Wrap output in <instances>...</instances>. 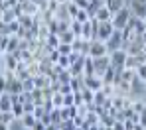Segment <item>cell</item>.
Wrapping results in <instances>:
<instances>
[{
    "label": "cell",
    "instance_id": "obj_1",
    "mask_svg": "<svg viewBox=\"0 0 146 130\" xmlns=\"http://www.w3.org/2000/svg\"><path fill=\"white\" fill-rule=\"evenodd\" d=\"M130 16H132V12H130V8H122V10H119L117 14H113V26H115V30H124L126 28V24H128V20H130Z\"/></svg>",
    "mask_w": 146,
    "mask_h": 130
},
{
    "label": "cell",
    "instance_id": "obj_2",
    "mask_svg": "<svg viewBox=\"0 0 146 130\" xmlns=\"http://www.w3.org/2000/svg\"><path fill=\"white\" fill-rule=\"evenodd\" d=\"M109 57H111V67L113 69H124L128 53H126V49H117V51L109 53Z\"/></svg>",
    "mask_w": 146,
    "mask_h": 130
},
{
    "label": "cell",
    "instance_id": "obj_3",
    "mask_svg": "<svg viewBox=\"0 0 146 130\" xmlns=\"http://www.w3.org/2000/svg\"><path fill=\"white\" fill-rule=\"evenodd\" d=\"M107 44V49H109V53H113V51H117V49H122V32L121 30H115L113 32V36L105 42Z\"/></svg>",
    "mask_w": 146,
    "mask_h": 130
},
{
    "label": "cell",
    "instance_id": "obj_4",
    "mask_svg": "<svg viewBox=\"0 0 146 130\" xmlns=\"http://www.w3.org/2000/svg\"><path fill=\"white\" fill-rule=\"evenodd\" d=\"M89 55L95 59V57H103V55H109V49H107V44L101 42V40H93L91 46H89Z\"/></svg>",
    "mask_w": 146,
    "mask_h": 130
},
{
    "label": "cell",
    "instance_id": "obj_5",
    "mask_svg": "<svg viewBox=\"0 0 146 130\" xmlns=\"http://www.w3.org/2000/svg\"><path fill=\"white\" fill-rule=\"evenodd\" d=\"M115 32V26L113 22H99V30H97V38L95 40H101V42H107Z\"/></svg>",
    "mask_w": 146,
    "mask_h": 130
},
{
    "label": "cell",
    "instance_id": "obj_6",
    "mask_svg": "<svg viewBox=\"0 0 146 130\" xmlns=\"http://www.w3.org/2000/svg\"><path fill=\"white\" fill-rule=\"evenodd\" d=\"M95 75L97 77H103V73L111 67V57L109 55H103V57H95Z\"/></svg>",
    "mask_w": 146,
    "mask_h": 130
},
{
    "label": "cell",
    "instance_id": "obj_7",
    "mask_svg": "<svg viewBox=\"0 0 146 130\" xmlns=\"http://www.w3.org/2000/svg\"><path fill=\"white\" fill-rule=\"evenodd\" d=\"M6 93H10V95H20V93H24L22 79H18V77H8V87H6Z\"/></svg>",
    "mask_w": 146,
    "mask_h": 130
},
{
    "label": "cell",
    "instance_id": "obj_8",
    "mask_svg": "<svg viewBox=\"0 0 146 130\" xmlns=\"http://www.w3.org/2000/svg\"><path fill=\"white\" fill-rule=\"evenodd\" d=\"M2 59H4V71H14V73H16V69H18V65H20V61L16 59V55L6 51L2 55Z\"/></svg>",
    "mask_w": 146,
    "mask_h": 130
},
{
    "label": "cell",
    "instance_id": "obj_9",
    "mask_svg": "<svg viewBox=\"0 0 146 130\" xmlns=\"http://www.w3.org/2000/svg\"><path fill=\"white\" fill-rule=\"evenodd\" d=\"M83 83H85L87 89H91V91H95V93L103 89V79L97 77V75H91V77H85V75H83Z\"/></svg>",
    "mask_w": 146,
    "mask_h": 130
},
{
    "label": "cell",
    "instance_id": "obj_10",
    "mask_svg": "<svg viewBox=\"0 0 146 130\" xmlns=\"http://www.w3.org/2000/svg\"><path fill=\"white\" fill-rule=\"evenodd\" d=\"M128 8H130V12H132L134 16H138V18H142V20L146 18V6L140 0H130V6H128Z\"/></svg>",
    "mask_w": 146,
    "mask_h": 130
},
{
    "label": "cell",
    "instance_id": "obj_11",
    "mask_svg": "<svg viewBox=\"0 0 146 130\" xmlns=\"http://www.w3.org/2000/svg\"><path fill=\"white\" fill-rule=\"evenodd\" d=\"M34 83H36V89H48L49 85H51V79L48 77V75H36L34 77Z\"/></svg>",
    "mask_w": 146,
    "mask_h": 130
},
{
    "label": "cell",
    "instance_id": "obj_12",
    "mask_svg": "<svg viewBox=\"0 0 146 130\" xmlns=\"http://www.w3.org/2000/svg\"><path fill=\"white\" fill-rule=\"evenodd\" d=\"M95 18H97L99 22H111V20H113V12H111L107 6H103V8H99V12H97Z\"/></svg>",
    "mask_w": 146,
    "mask_h": 130
},
{
    "label": "cell",
    "instance_id": "obj_13",
    "mask_svg": "<svg viewBox=\"0 0 146 130\" xmlns=\"http://www.w3.org/2000/svg\"><path fill=\"white\" fill-rule=\"evenodd\" d=\"M105 6H107L113 14H117L119 10L124 8V0H105Z\"/></svg>",
    "mask_w": 146,
    "mask_h": 130
},
{
    "label": "cell",
    "instance_id": "obj_14",
    "mask_svg": "<svg viewBox=\"0 0 146 130\" xmlns=\"http://www.w3.org/2000/svg\"><path fill=\"white\" fill-rule=\"evenodd\" d=\"M22 10H24V14H28V16H36V14H40V8H38L32 0L22 2Z\"/></svg>",
    "mask_w": 146,
    "mask_h": 130
},
{
    "label": "cell",
    "instance_id": "obj_15",
    "mask_svg": "<svg viewBox=\"0 0 146 130\" xmlns=\"http://www.w3.org/2000/svg\"><path fill=\"white\" fill-rule=\"evenodd\" d=\"M12 97H10V93H4L2 95V101H0V112H8V110H12Z\"/></svg>",
    "mask_w": 146,
    "mask_h": 130
},
{
    "label": "cell",
    "instance_id": "obj_16",
    "mask_svg": "<svg viewBox=\"0 0 146 130\" xmlns=\"http://www.w3.org/2000/svg\"><path fill=\"white\" fill-rule=\"evenodd\" d=\"M103 85H115V79H117V71L113 67H109L105 73H103Z\"/></svg>",
    "mask_w": 146,
    "mask_h": 130
},
{
    "label": "cell",
    "instance_id": "obj_17",
    "mask_svg": "<svg viewBox=\"0 0 146 130\" xmlns=\"http://www.w3.org/2000/svg\"><path fill=\"white\" fill-rule=\"evenodd\" d=\"M20 40L22 38H18V36H10L8 38V46H6V51L14 53L16 49H20Z\"/></svg>",
    "mask_w": 146,
    "mask_h": 130
},
{
    "label": "cell",
    "instance_id": "obj_18",
    "mask_svg": "<svg viewBox=\"0 0 146 130\" xmlns=\"http://www.w3.org/2000/svg\"><path fill=\"white\" fill-rule=\"evenodd\" d=\"M20 120H22V126H24L26 130H32V128H34V124L38 122V118H36L34 114H24Z\"/></svg>",
    "mask_w": 146,
    "mask_h": 130
},
{
    "label": "cell",
    "instance_id": "obj_19",
    "mask_svg": "<svg viewBox=\"0 0 146 130\" xmlns=\"http://www.w3.org/2000/svg\"><path fill=\"white\" fill-rule=\"evenodd\" d=\"M18 22H20V26H22V28H26V30H32V26H34V16L22 14V16H18Z\"/></svg>",
    "mask_w": 146,
    "mask_h": 130
},
{
    "label": "cell",
    "instance_id": "obj_20",
    "mask_svg": "<svg viewBox=\"0 0 146 130\" xmlns=\"http://www.w3.org/2000/svg\"><path fill=\"white\" fill-rule=\"evenodd\" d=\"M73 42H75V34H73L71 30L59 34V44H73Z\"/></svg>",
    "mask_w": 146,
    "mask_h": 130
},
{
    "label": "cell",
    "instance_id": "obj_21",
    "mask_svg": "<svg viewBox=\"0 0 146 130\" xmlns=\"http://www.w3.org/2000/svg\"><path fill=\"white\" fill-rule=\"evenodd\" d=\"M81 95H83V101H85V104H93V101H95V91H91V89H83L81 91Z\"/></svg>",
    "mask_w": 146,
    "mask_h": 130
},
{
    "label": "cell",
    "instance_id": "obj_22",
    "mask_svg": "<svg viewBox=\"0 0 146 130\" xmlns=\"http://www.w3.org/2000/svg\"><path fill=\"white\" fill-rule=\"evenodd\" d=\"M51 103H53V106H55V108H61V106H63V103H65V95H61L59 91H57V93H53Z\"/></svg>",
    "mask_w": 146,
    "mask_h": 130
},
{
    "label": "cell",
    "instance_id": "obj_23",
    "mask_svg": "<svg viewBox=\"0 0 146 130\" xmlns=\"http://www.w3.org/2000/svg\"><path fill=\"white\" fill-rule=\"evenodd\" d=\"M14 120H16V116H14L12 110H8V112H0V122H4V124H12Z\"/></svg>",
    "mask_w": 146,
    "mask_h": 130
},
{
    "label": "cell",
    "instance_id": "obj_24",
    "mask_svg": "<svg viewBox=\"0 0 146 130\" xmlns=\"http://www.w3.org/2000/svg\"><path fill=\"white\" fill-rule=\"evenodd\" d=\"M134 77H136V69H126V67H124V71L121 73V79L122 81H128V83H132Z\"/></svg>",
    "mask_w": 146,
    "mask_h": 130
},
{
    "label": "cell",
    "instance_id": "obj_25",
    "mask_svg": "<svg viewBox=\"0 0 146 130\" xmlns=\"http://www.w3.org/2000/svg\"><path fill=\"white\" fill-rule=\"evenodd\" d=\"M71 32L75 34V38H81V34H83V22L71 20Z\"/></svg>",
    "mask_w": 146,
    "mask_h": 130
},
{
    "label": "cell",
    "instance_id": "obj_26",
    "mask_svg": "<svg viewBox=\"0 0 146 130\" xmlns=\"http://www.w3.org/2000/svg\"><path fill=\"white\" fill-rule=\"evenodd\" d=\"M107 99H109V97H107V95H105V91L101 89V91H97V93H95V101H93V103H95V106H103Z\"/></svg>",
    "mask_w": 146,
    "mask_h": 130
},
{
    "label": "cell",
    "instance_id": "obj_27",
    "mask_svg": "<svg viewBox=\"0 0 146 130\" xmlns=\"http://www.w3.org/2000/svg\"><path fill=\"white\" fill-rule=\"evenodd\" d=\"M12 112H14L16 118H22V116L26 114V112H24V104H22V103H14V104H12Z\"/></svg>",
    "mask_w": 146,
    "mask_h": 130
},
{
    "label": "cell",
    "instance_id": "obj_28",
    "mask_svg": "<svg viewBox=\"0 0 146 130\" xmlns=\"http://www.w3.org/2000/svg\"><path fill=\"white\" fill-rule=\"evenodd\" d=\"M57 65H59L61 69H69V67H71V59H69V55H59Z\"/></svg>",
    "mask_w": 146,
    "mask_h": 130
},
{
    "label": "cell",
    "instance_id": "obj_29",
    "mask_svg": "<svg viewBox=\"0 0 146 130\" xmlns=\"http://www.w3.org/2000/svg\"><path fill=\"white\" fill-rule=\"evenodd\" d=\"M22 85H24V93H32L34 89H36V83H34V77H28L22 81Z\"/></svg>",
    "mask_w": 146,
    "mask_h": 130
},
{
    "label": "cell",
    "instance_id": "obj_30",
    "mask_svg": "<svg viewBox=\"0 0 146 130\" xmlns=\"http://www.w3.org/2000/svg\"><path fill=\"white\" fill-rule=\"evenodd\" d=\"M57 51L61 53V55H71V53H73V46H71V44H59Z\"/></svg>",
    "mask_w": 146,
    "mask_h": 130
},
{
    "label": "cell",
    "instance_id": "obj_31",
    "mask_svg": "<svg viewBox=\"0 0 146 130\" xmlns=\"http://www.w3.org/2000/svg\"><path fill=\"white\" fill-rule=\"evenodd\" d=\"M75 20L85 24V22H89V20H91V16H89V12H87V10H83V8H81V10H79V14L75 16Z\"/></svg>",
    "mask_w": 146,
    "mask_h": 130
},
{
    "label": "cell",
    "instance_id": "obj_32",
    "mask_svg": "<svg viewBox=\"0 0 146 130\" xmlns=\"http://www.w3.org/2000/svg\"><path fill=\"white\" fill-rule=\"evenodd\" d=\"M67 10H69V14H71V18L73 20H75V16H77V14H79V10H81V8H79V6H77V4H75V2H67Z\"/></svg>",
    "mask_w": 146,
    "mask_h": 130
},
{
    "label": "cell",
    "instance_id": "obj_33",
    "mask_svg": "<svg viewBox=\"0 0 146 130\" xmlns=\"http://www.w3.org/2000/svg\"><path fill=\"white\" fill-rule=\"evenodd\" d=\"M144 108H146V104L142 103V101H132V110H134L136 114H140Z\"/></svg>",
    "mask_w": 146,
    "mask_h": 130
},
{
    "label": "cell",
    "instance_id": "obj_34",
    "mask_svg": "<svg viewBox=\"0 0 146 130\" xmlns=\"http://www.w3.org/2000/svg\"><path fill=\"white\" fill-rule=\"evenodd\" d=\"M73 103H75V106H77V108L85 104V101H83V95H81V91H79V93H73Z\"/></svg>",
    "mask_w": 146,
    "mask_h": 130
},
{
    "label": "cell",
    "instance_id": "obj_35",
    "mask_svg": "<svg viewBox=\"0 0 146 130\" xmlns=\"http://www.w3.org/2000/svg\"><path fill=\"white\" fill-rule=\"evenodd\" d=\"M59 93H61V95H69V93H73L71 83H61V87H59Z\"/></svg>",
    "mask_w": 146,
    "mask_h": 130
},
{
    "label": "cell",
    "instance_id": "obj_36",
    "mask_svg": "<svg viewBox=\"0 0 146 130\" xmlns=\"http://www.w3.org/2000/svg\"><path fill=\"white\" fill-rule=\"evenodd\" d=\"M6 87H8V77L4 73H0V91L6 93Z\"/></svg>",
    "mask_w": 146,
    "mask_h": 130
},
{
    "label": "cell",
    "instance_id": "obj_37",
    "mask_svg": "<svg viewBox=\"0 0 146 130\" xmlns=\"http://www.w3.org/2000/svg\"><path fill=\"white\" fill-rule=\"evenodd\" d=\"M136 75H138L140 79H146V63H142V65L136 67Z\"/></svg>",
    "mask_w": 146,
    "mask_h": 130
},
{
    "label": "cell",
    "instance_id": "obj_38",
    "mask_svg": "<svg viewBox=\"0 0 146 130\" xmlns=\"http://www.w3.org/2000/svg\"><path fill=\"white\" fill-rule=\"evenodd\" d=\"M73 93H69V95H65V103H63V106H73Z\"/></svg>",
    "mask_w": 146,
    "mask_h": 130
},
{
    "label": "cell",
    "instance_id": "obj_39",
    "mask_svg": "<svg viewBox=\"0 0 146 130\" xmlns=\"http://www.w3.org/2000/svg\"><path fill=\"white\" fill-rule=\"evenodd\" d=\"M46 128H48V124H44L42 120H38V122L34 124V128H32V130H46Z\"/></svg>",
    "mask_w": 146,
    "mask_h": 130
},
{
    "label": "cell",
    "instance_id": "obj_40",
    "mask_svg": "<svg viewBox=\"0 0 146 130\" xmlns=\"http://www.w3.org/2000/svg\"><path fill=\"white\" fill-rule=\"evenodd\" d=\"M136 126V122H132V120H124V130H134Z\"/></svg>",
    "mask_w": 146,
    "mask_h": 130
},
{
    "label": "cell",
    "instance_id": "obj_41",
    "mask_svg": "<svg viewBox=\"0 0 146 130\" xmlns=\"http://www.w3.org/2000/svg\"><path fill=\"white\" fill-rule=\"evenodd\" d=\"M113 130H124V122H119V120H115V124H113Z\"/></svg>",
    "mask_w": 146,
    "mask_h": 130
},
{
    "label": "cell",
    "instance_id": "obj_42",
    "mask_svg": "<svg viewBox=\"0 0 146 130\" xmlns=\"http://www.w3.org/2000/svg\"><path fill=\"white\" fill-rule=\"evenodd\" d=\"M140 124H142V126H146V108L140 112Z\"/></svg>",
    "mask_w": 146,
    "mask_h": 130
},
{
    "label": "cell",
    "instance_id": "obj_43",
    "mask_svg": "<svg viewBox=\"0 0 146 130\" xmlns=\"http://www.w3.org/2000/svg\"><path fill=\"white\" fill-rule=\"evenodd\" d=\"M46 130H59V124H48Z\"/></svg>",
    "mask_w": 146,
    "mask_h": 130
},
{
    "label": "cell",
    "instance_id": "obj_44",
    "mask_svg": "<svg viewBox=\"0 0 146 130\" xmlns=\"http://www.w3.org/2000/svg\"><path fill=\"white\" fill-rule=\"evenodd\" d=\"M0 130H10V124H4V122H0Z\"/></svg>",
    "mask_w": 146,
    "mask_h": 130
},
{
    "label": "cell",
    "instance_id": "obj_45",
    "mask_svg": "<svg viewBox=\"0 0 146 130\" xmlns=\"http://www.w3.org/2000/svg\"><path fill=\"white\" fill-rule=\"evenodd\" d=\"M134 130H146V126H142L140 122H136V126H134Z\"/></svg>",
    "mask_w": 146,
    "mask_h": 130
},
{
    "label": "cell",
    "instance_id": "obj_46",
    "mask_svg": "<svg viewBox=\"0 0 146 130\" xmlns=\"http://www.w3.org/2000/svg\"><path fill=\"white\" fill-rule=\"evenodd\" d=\"M0 73H4V59L0 57Z\"/></svg>",
    "mask_w": 146,
    "mask_h": 130
},
{
    "label": "cell",
    "instance_id": "obj_47",
    "mask_svg": "<svg viewBox=\"0 0 146 130\" xmlns=\"http://www.w3.org/2000/svg\"><path fill=\"white\" fill-rule=\"evenodd\" d=\"M59 4H67V2H71V0H57Z\"/></svg>",
    "mask_w": 146,
    "mask_h": 130
},
{
    "label": "cell",
    "instance_id": "obj_48",
    "mask_svg": "<svg viewBox=\"0 0 146 130\" xmlns=\"http://www.w3.org/2000/svg\"><path fill=\"white\" fill-rule=\"evenodd\" d=\"M140 38H142V42H144V44H146V32H144V34H142V36H140Z\"/></svg>",
    "mask_w": 146,
    "mask_h": 130
},
{
    "label": "cell",
    "instance_id": "obj_49",
    "mask_svg": "<svg viewBox=\"0 0 146 130\" xmlns=\"http://www.w3.org/2000/svg\"><path fill=\"white\" fill-rule=\"evenodd\" d=\"M2 95H4V93H2V91H0V101H2Z\"/></svg>",
    "mask_w": 146,
    "mask_h": 130
},
{
    "label": "cell",
    "instance_id": "obj_50",
    "mask_svg": "<svg viewBox=\"0 0 146 130\" xmlns=\"http://www.w3.org/2000/svg\"><path fill=\"white\" fill-rule=\"evenodd\" d=\"M140 2H142V4H144V6H146V0H140Z\"/></svg>",
    "mask_w": 146,
    "mask_h": 130
},
{
    "label": "cell",
    "instance_id": "obj_51",
    "mask_svg": "<svg viewBox=\"0 0 146 130\" xmlns=\"http://www.w3.org/2000/svg\"><path fill=\"white\" fill-rule=\"evenodd\" d=\"M144 87H146V79H144Z\"/></svg>",
    "mask_w": 146,
    "mask_h": 130
}]
</instances>
